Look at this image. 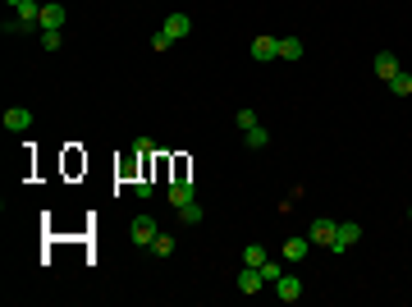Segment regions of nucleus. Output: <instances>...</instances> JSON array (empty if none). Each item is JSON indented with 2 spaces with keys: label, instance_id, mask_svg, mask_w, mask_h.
Returning a JSON list of instances; mask_svg holds the SVG:
<instances>
[{
  "label": "nucleus",
  "instance_id": "4468645a",
  "mask_svg": "<svg viewBox=\"0 0 412 307\" xmlns=\"http://www.w3.org/2000/svg\"><path fill=\"white\" fill-rule=\"evenodd\" d=\"M280 60H303V42L298 37H280Z\"/></svg>",
  "mask_w": 412,
  "mask_h": 307
},
{
  "label": "nucleus",
  "instance_id": "4be33fe9",
  "mask_svg": "<svg viewBox=\"0 0 412 307\" xmlns=\"http://www.w3.org/2000/svg\"><path fill=\"white\" fill-rule=\"evenodd\" d=\"M234 120H239V129H252V124H257V110H239Z\"/></svg>",
  "mask_w": 412,
  "mask_h": 307
},
{
  "label": "nucleus",
  "instance_id": "b1692460",
  "mask_svg": "<svg viewBox=\"0 0 412 307\" xmlns=\"http://www.w3.org/2000/svg\"><path fill=\"white\" fill-rule=\"evenodd\" d=\"M10 5H14V10H19V5H23V0H10Z\"/></svg>",
  "mask_w": 412,
  "mask_h": 307
},
{
  "label": "nucleus",
  "instance_id": "0eeeda50",
  "mask_svg": "<svg viewBox=\"0 0 412 307\" xmlns=\"http://www.w3.org/2000/svg\"><path fill=\"white\" fill-rule=\"evenodd\" d=\"M5 129H10V133H28V129H33V110L10 106V110H5Z\"/></svg>",
  "mask_w": 412,
  "mask_h": 307
},
{
  "label": "nucleus",
  "instance_id": "f3484780",
  "mask_svg": "<svg viewBox=\"0 0 412 307\" xmlns=\"http://www.w3.org/2000/svg\"><path fill=\"white\" fill-rule=\"evenodd\" d=\"M243 266H266V248H261V243H248V248H243Z\"/></svg>",
  "mask_w": 412,
  "mask_h": 307
},
{
  "label": "nucleus",
  "instance_id": "2eb2a0df",
  "mask_svg": "<svg viewBox=\"0 0 412 307\" xmlns=\"http://www.w3.org/2000/svg\"><path fill=\"white\" fill-rule=\"evenodd\" d=\"M37 42H42L46 51H60V42H65V33H60V28H42V33H37Z\"/></svg>",
  "mask_w": 412,
  "mask_h": 307
},
{
  "label": "nucleus",
  "instance_id": "dca6fc26",
  "mask_svg": "<svg viewBox=\"0 0 412 307\" xmlns=\"http://www.w3.org/2000/svg\"><path fill=\"white\" fill-rule=\"evenodd\" d=\"M202 202H188V207H179V220H184V225H202Z\"/></svg>",
  "mask_w": 412,
  "mask_h": 307
},
{
  "label": "nucleus",
  "instance_id": "f03ea898",
  "mask_svg": "<svg viewBox=\"0 0 412 307\" xmlns=\"http://www.w3.org/2000/svg\"><path fill=\"white\" fill-rule=\"evenodd\" d=\"M271 289H275V298H280V303H298V298H303V280H298V275H289V271H284Z\"/></svg>",
  "mask_w": 412,
  "mask_h": 307
},
{
  "label": "nucleus",
  "instance_id": "5701e85b",
  "mask_svg": "<svg viewBox=\"0 0 412 307\" xmlns=\"http://www.w3.org/2000/svg\"><path fill=\"white\" fill-rule=\"evenodd\" d=\"M133 152H138V156H152L156 147H152V138H138V143H133Z\"/></svg>",
  "mask_w": 412,
  "mask_h": 307
},
{
  "label": "nucleus",
  "instance_id": "20e7f679",
  "mask_svg": "<svg viewBox=\"0 0 412 307\" xmlns=\"http://www.w3.org/2000/svg\"><path fill=\"white\" fill-rule=\"evenodd\" d=\"M156 234H161V230H156L152 216H138V220H133V243H138V248H152Z\"/></svg>",
  "mask_w": 412,
  "mask_h": 307
},
{
  "label": "nucleus",
  "instance_id": "423d86ee",
  "mask_svg": "<svg viewBox=\"0 0 412 307\" xmlns=\"http://www.w3.org/2000/svg\"><path fill=\"white\" fill-rule=\"evenodd\" d=\"M335 230H339V220H312L307 239H312V243H321V248H330V243H335Z\"/></svg>",
  "mask_w": 412,
  "mask_h": 307
},
{
  "label": "nucleus",
  "instance_id": "aec40b11",
  "mask_svg": "<svg viewBox=\"0 0 412 307\" xmlns=\"http://www.w3.org/2000/svg\"><path fill=\"white\" fill-rule=\"evenodd\" d=\"M261 275H266V285H275V280L284 275V266L280 262H266V266H261Z\"/></svg>",
  "mask_w": 412,
  "mask_h": 307
},
{
  "label": "nucleus",
  "instance_id": "1a4fd4ad",
  "mask_svg": "<svg viewBox=\"0 0 412 307\" xmlns=\"http://www.w3.org/2000/svg\"><path fill=\"white\" fill-rule=\"evenodd\" d=\"M65 19H69L65 5H55V0H46V5H42V28H65Z\"/></svg>",
  "mask_w": 412,
  "mask_h": 307
},
{
  "label": "nucleus",
  "instance_id": "f257e3e1",
  "mask_svg": "<svg viewBox=\"0 0 412 307\" xmlns=\"http://www.w3.org/2000/svg\"><path fill=\"white\" fill-rule=\"evenodd\" d=\"M353 243H362V225L358 220H339V230H335V243H330V253H348Z\"/></svg>",
  "mask_w": 412,
  "mask_h": 307
},
{
  "label": "nucleus",
  "instance_id": "7ed1b4c3",
  "mask_svg": "<svg viewBox=\"0 0 412 307\" xmlns=\"http://www.w3.org/2000/svg\"><path fill=\"white\" fill-rule=\"evenodd\" d=\"M234 285H239V294H261V289H266V275H261V266H243Z\"/></svg>",
  "mask_w": 412,
  "mask_h": 307
},
{
  "label": "nucleus",
  "instance_id": "6e6552de",
  "mask_svg": "<svg viewBox=\"0 0 412 307\" xmlns=\"http://www.w3.org/2000/svg\"><path fill=\"white\" fill-rule=\"evenodd\" d=\"M165 33H170L174 42H179V37H188V33H193V14H184V10H174L170 19H165Z\"/></svg>",
  "mask_w": 412,
  "mask_h": 307
},
{
  "label": "nucleus",
  "instance_id": "a211bd4d",
  "mask_svg": "<svg viewBox=\"0 0 412 307\" xmlns=\"http://www.w3.org/2000/svg\"><path fill=\"white\" fill-rule=\"evenodd\" d=\"M390 92H394V97H412V74H394L390 78Z\"/></svg>",
  "mask_w": 412,
  "mask_h": 307
},
{
  "label": "nucleus",
  "instance_id": "9b49d317",
  "mask_svg": "<svg viewBox=\"0 0 412 307\" xmlns=\"http://www.w3.org/2000/svg\"><path fill=\"white\" fill-rule=\"evenodd\" d=\"M307 253H312V239H289V243H284V262H289V266H298Z\"/></svg>",
  "mask_w": 412,
  "mask_h": 307
},
{
  "label": "nucleus",
  "instance_id": "9d476101",
  "mask_svg": "<svg viewBox=\"0 0 412 307\" xmlns=\"http://www.w3.org/2000/svg\"><path fill=\"white\" fill-rule=\"evenodd\" d=\"M394 74H399V55H394V51H376V78L390 83Z\"/></svg>",
  "mask_w": 412,
  "mask_h": 307
},
{
  "label": "nucleus",
  "instance_id": "393cba45",
  "mask_svg": "<svg viewBox=\"0 0 412 307\" xmlns=\"http://www.w3.org/2000/svg\"><path fill=\"white\" fill-rule=\"evenodd\" d=\"M408 220H412V207H408Z\"/></svg>",
  "mask_w": 412,
  "mask_h": 307
},
{
  "label": "nucleus",
  "instance_id": "ddd939ff",
  "mask_svg": "<svg viewBox=\"0 0 412 307\" xmlns=\"http://www.w3.org/2000/svg\"><path fill=\"white\" fill-rule=\"evenodd\" d=\"M243 143H248L252 152H261V147H271V133L261 129V124H252V129H243Z\"/></svg>",
  "mask_w": 412,
  "mask_h": 307
},
{
  "label": "nucleus",
  "instance_id": "412c9836",
  "mask_svg": "<svg viewBox=\"0 0 412 307\" xmlns=\"http://www.w3.org/2000/svg\"><path fill=\"white\" fill-rule=\"evenodd\" d=\"M170 46H174V37H170V33H165V28H161V33L152 37V51H170Z\"/></svg>",
  "mask_w": 412,
  "mask_h": 307
},
{
  "label": "nucleus",
  "instance_id": "6ab92c4d",
  "mask_svg": "<svg viewBox=\"0 0 412 307\" xmlns=\"http://www.w3.org/2000/svg\"><path fill=\"white\" fill-rule=\"evenodd\" d=\"M152 257H174V234H156V243H152Z\"/></svg>",
  "mask_w": 412,
  "mask_h": 307
},
{
  "label": "nucleus",
  "instance_id": "f8f14e48",
  "mask_svg": "<svg viewBox=\"0 0 412 307\" xmlns=\"http://www.w3.org/2000/svg\"><path fill=\"white\" fill-rule=\"evenodd\" d=\"M170 202H174V211H179V207H188V202H197L193 184H188V179H179V184H170Z\"/></svg>",
  "mask_w": 412,
  "mask_h": 307
},
{
  "label": "nucleus",
  "instance_id": "39448f33",
  "mask_svg": "<svg viewBox=\"0 0 412 307\" xmlns=\"http://www.w3.org/2000/svg\"><path fill=\"white\" fill-rule=\"evenodd\" d=\"M252 60H280V37H252Z\"/></svg>",
  "mask_w": 412,
  "mask_h": 307
}]
</instances>
